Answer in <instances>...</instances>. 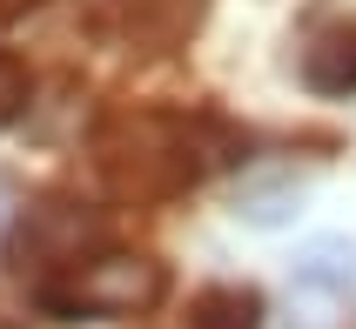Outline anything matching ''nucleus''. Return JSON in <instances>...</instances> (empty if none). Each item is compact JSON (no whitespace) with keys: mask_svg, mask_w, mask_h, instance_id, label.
<instances>
[{"mask_svg":"<svg viewBox=\"0 0 356 329\" xmlns=\"http://www.w3.org/2000/svg\"><path fill=\"white\" fill-rule=\"evenodd\" d=\"M135 34H155V40H175L181 27H195L202 0H115Z\"/></svg>","mask_w":356,"mask_h":329,"instance_id":"4","label":"nucleus"},{"mask_svg":"<svg viewBox=\"0 0 356 329\" xmlns=\"http://www.w3.org/2000/svg\"><path fill=\"white\" fill-rule=\"evenodd\" d=\"M188 329H262V296L256 289H202Z\"/></svg>","mask_w":356,"mask_h":329,"instance_id":"3","label":"nucleus"},{"mask_svg":"<svg viewBox=\"0 0 356 329\" xmlns=\"http://www.w3.org/2000/svg\"><path fill=\"white\" fill-rule=\"evenodd\" d=\"M302 81L316 95H350L356 88V27H323L302 47Z\"/></svg>","mask_w":356,"mask_h":329,"instance_id":"2","label":"nucleus"},{"mask_svg":"<svg viewBox=\"0 0 356 329\" xmlns=\"http://www.w3.org/2000/svg\"><path fill=\"white\" fill-rule=\"evenodd\" d=\"M155 296H161V269L141 255L74 262L60 282H40V303L54 316H128V310H148Z\"/></svg>","mask_w":356,"mask_h":329,"instance_id":"1","label":"nucleus"},{"mask_svg":"<svg viewBox=\"0 0 356 329\" xmlns=\"http://www.w3.org/2000/svg\"><path fill=\"white\" fill-rule=\"evenodd\" d=\"M27 108V67H20V54H7L0 47V128Z\"/></svg>","mask_w":356,"mask_h":329,"instance_id":"5","label":"nucleus"}]
</instances>
